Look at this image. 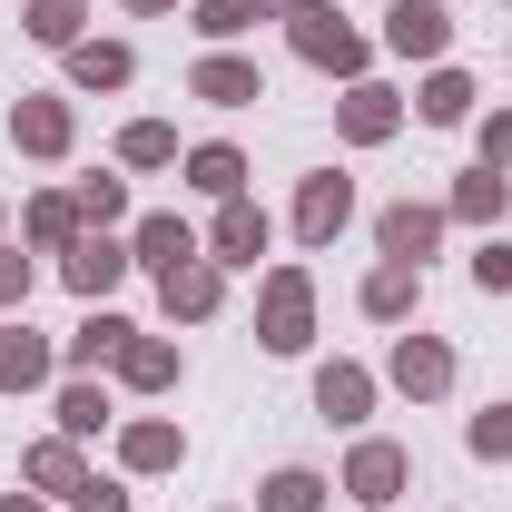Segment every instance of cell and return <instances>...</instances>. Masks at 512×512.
I'll return each instance as SVG.
<instances>
[{
	"label": "cell",
	"mask_w": 512,
	"mask_h": 512,
	"mask_svg": "<svg viewBox=\"0 0 512 512\" xmlns=\"http://www.w3.org/2000/svg\"><path fill=\"white\" fill-rule=\"evenodd\" d=\"M296 50H306V60H325V69H355V60H365V40H355L335 10H296Z\"/></svg>",
	"instance_id": "6da1fadb"
},
{
	"label": "cell",
	"mask_w": 512,
	"mask_h": 512,
	"mask_svg": "<svg viewBox=\"0 0 512 512\" xmlns=\"http://www.w3.org/2000/svg\"><path fill=\"white\" fill-rule=\"evenodd\" d=\"M384 40H394V50H444V10H434V0H394Z\"/></svg>",
	"instance_id": "7a4b0ae2"
},
{
	"label": "cell",
	"mask_w": 512,
	"mask_h": 512,
	"mask_svg": "<svg viewBox=\"0 0 512 512\" xmlns=\"http://www.w3.org/2000/svg\"><path fill=\"white\" fill-rule=\"evenodd\" d=\"M345 207H355V197H345V178H306V207H296V227L325 247V237L345 227Z\"/></svg>",
	"instance_id": "3957f363"
},
{
	"label": "cell",
	"mask_w": 512,
	"mask_h": 512,
	"mask_svg": "<svg viewBox=\"0 0 512 512\" xmlns=\"http://www.w3.org/2000/svg\"><path fill=\"white\" fill-rule=\"evenodd\" d=\"M394 483H404V453H394V444L355 453V503H394Z\"/></svg>",
	"instance_id": "277c9868"
},
{
	"label": "cell",
	"mask_w": 512,
	"mask_h": 512,
	"mask_svg": "<svg viewBox=\"0 0 512 512\" xmlns=\"http://www.w3.org/2000/svg\"><path fill=\"white\" fill-rule=\"evenodd\" d=\"M266 345H276V355H286V345H306V286H296V276L266 296Z\"/></svg>",
	"instance_id": "5b68a950"
},
{
	"label": "cell",
	"mask_w": 512,
	"mask_h": 512,
	"mask_svg": "<svg viewBox=\"0 0 512 512\" xmlns=\"http://www.w3.org/2000/svg\"><path fill=\"white\" fill-rule=\"evenodd\" d=\"M138 256H148V266H158V276H178V266H188V227H178V217H148V227H138Z\"/></svg>",
	"instance_id": "8992f818"
},
{
	"label": "cell",
	"mask_w": 512,
	"mask_h": 512,
	"mask_svg": "<svg viewBox=\"0 0 512 512\" xmlns=\"http://www.w3.org/2000/svg\"><path fill=\"white\" fill-rule=\"evenodd\" d=\"M424 247H434V217H424V207H394V217H384V256H404V266H414Z\"/></svg>",
	"instance_id": "52a82bcc"
},
{
	"label": "cell",
	"mask_w": 512,
	"mask_h": 512,
	"mask_svg": "<svg viewBox=\"0 0 512 512\" xmlns=\"http://www.w3.org/2000/svg\"><path fill=\"white\" fill-rule=\"evenodd\" d=\"M197 99L237 109V99H256V69H237V60H207V69H197Z\"/></svg>",
	"instance_id": "ba28073f"
},
{
	"label": "cell",
	"mask_w": 512,
	"mask_h": 512,
	"mask_svg": "<svg viewBox=\"0 0 512 512\" xmlns=\"http://www.w3.org/2000/svg\"><path fill=\"white\" fill-rule=\"evenodd\" d=\"M188 178H197L207 197H237V178H247V168H237V148H197V158H188Z\"/></svg>",
	"instance_id": "9c48e42d"
},
{
	"label": "cell",
	"mask_w": 512,
	"mask_h": 512,
	"mask_svg": "<svg viewBox=\"0 0 512 512\" xmlns=\"http://www.w3.org/2000/svg\"><path fill=\"white\" fill-rule=\"evenodd\" d=\"M266 247V217H256V207H227V217H217V256H256Z\"/></svg>",
	"instance_id": "30bf717a"
},
{
	"label": "cell",
	"mask_w": 512,
	"mask_h": 512,
	"mask_svg": "<svg viewBox=\"0 0 512 512\" xmlns=\"http://www.w3.org/2000/svg\"><path fill=\"white\" fill-rule=\"evenodd\" d=\"M316 404L335 414V424H355V414H365V375H345V365H335V375L316 384Z\"/></svg>",
	"instance_id": "8fae6325"
},
{
	"label": "cell",
	"mask_w": 512,
	"mask_h": 512,
	"mask_svg": "<svg viewBox=\"0 0 512 512\" xmlns=\"http://www.w3.org/2000/svg\"><path fill=\"white\" fill-rule=\"evenodd\" d=\"M316 503H325L316 473H276V483H266V512H316Z\"/></svg>",
	"instance_id": "7c38bea8"
},
{
	"label": "cell",
	"mask_w": 512,
	"mask_h": 512,
	"mask_svg": "<svg viewBox=\"0 0 512 512\" xmlns=\"http://www.w3.org/2000/svg\"><path fill=\"white\" fill-rule=\"evenodd\" d=\"M266 10H276V0H207V20H197V30H217V40H227V30H256Z\"/></svg>",
	"instance_id": "4fadbf2b"
},
{
	"label": "cell",
	"mask_w": 512,
	"mask_h": 512,
	"mask_svg": "<svg viewBox=\"0 0 512 512\" xmlns=\"http://www.w3.org/2000/svg\"><path fill=\"white\" fill-rule=\"evenodd\" d=\"M109 276H119V247H79L69 256V286H79V296H99Z\"/></svg>",
	"instance_id": "5bb4252c"
},
{
	"label": "cell",
	"mask_w": 512,
	"mask_h": 512,
	"mask_svg": "<svg viewBox=\"0 0 512 512\" xmlns=\"http://www.w3.org/2000/svg\"><path fill=\"white\" fill-rule=\"evenodd\" d=\"M394 375L414 384V394H434V384H444V345H404V355H394Z\"/></svg>",
	"instance_id": "9a60e30c"
},
{
	"label": "cell",
	"mask_w": 512,
	"mask_h": 512,
	"mask_svg": "<svg viewBox=\"0 0 512 512\" xmlns=\"http://www.w3.org/2000/svg\"><path fill=\"white\" fill-rule=\"evenodd\" d=\"M168 306L207 316V306H217V276H207V266H178V276H168Z\"/></svg>",
	"instance_id": "2e32d148"
},
{
	"label": "cell",
	"mask_w": 512,
	"mask_h": 512,
	"mask_svg": "<svg viewBox=\"0 0 512 512\" xmlns=\"http://www.w3.org/2000/svg\"><path fill=\"white\" fill-rule=\"evenodd\" d=\"M69 69H79V89H119V79H128V50H79Z\"/></svg>",
	"instance_id": "e0dca14e"
},
{
	"label": "cell",
	"mask_w": 512,
	"mask_h": 512,
	"mask_svg": "<svg viewBox=\"0 0 512 512\" xmlns=\"http://www.w3.org/2000/svg\"><path fill=\"white\" fill-rule=\"evenodd\" d=\"M345 128H355V138H384V128H394L384 89H355V99H345Z\"/></svg>",
	"instance_id": "ac0fdd59"
},
{
	"label": "cell",
	"mask_w": 512,
	"mask_h": 512,
	"mask_svg": "<svg viewBox=\"0 0 512 512\" xmlns=\"http://www.w3.org/2000/svg\"><path fill=\"white\" fill-rule=\"evenodd\" d=\"M40 365H50V355H40L30 335H0V384H30Z\"/></svg>",
	"instance_id": "d6986e66"
},
{
	"label": "cell",
	"mask_w": 512,
	"mask_h": 512,
	"mask_svg": "<svg viewBox=\"0 0 512 512\" xmlns=\"http://www.w3.org/2000/svg\"><path fill=\"white\" fill-rule=\"evenodd\" d=\"M404 296H414V266H404V256H394V266H384L375 286H365V306H375V316H394V306H404Z\"/></svg>",
	"instance_id": "ffe728a7"
},
{
	"label": "cell",
	"mask_w": 512,
	"mask_h": 512,
	"mask_svg": "<svg viewBox=\"0 0 512 512\" xmlns=\"http://www.w3.org/2000/svg\"><path fill=\"white\" fill-rule=\"evenodd\" d=\"M119 345H128V325L99 316V325H79V345H69V355H79V365H99V355H119Z\"/></svg>",
	"instance_id": "44dd1931"
},
{
	"label": "cell",
	"mask_w": 512,
	"mask_h": 512,
	"mask_svg": "<svg viewBox=\"0 0 512 512\" xmlns=\"http://www.w3.org/2000/svg\"><path fill=\"white\" fill-rule=\"evenodd\" d=\"M99 414H109V404H99L89 384H69V394H60V424H69V434H99Z\"/></svg>",
	"instance_id": "7402d4cb"
},
{
	"label": "cell",
	"mask_w": 512,
	"mask_h": 512,
	"mask_svg": "<svg viewBox=\"0 0 512 512\" xmlns=\"http://www.w3.org/2000/svg\"><path fill=\"white\" fill-rule=\"evenodd\" d=\"M128 463H178V434H168V424H138V434H128Z\"/></svg>",
	"instance_id": "603a6c76"
},
{
	"label": "cell",
	"mask_w": 512,
	"mask_h": 512,
	"mask_svg": "<svg viewBox=\"0 0 512 512\" xmlns=\"http://www.w3.org/2000/svg\"><path fill=\"white\" fill-rule=\"evenodd\" d=\"M463 109H473V89H463V79H434V89H424V119H463Z\"/></svg>",
	"instance_id": "cb8c5ba5"
},
{
	"label": "cell",
	"mask_w": 512,
	"mask_h": 512,
	"mask_svg": "<svg viewBox=\"0 0 512 512\" xmlns=\"http://www.w3.org/2000/svg\"><path fill=\"white\" fill-rule=\"evenodd\" d=\"M30 30H40V40H69V30H79V0H40Z\"/></svg>",
	"instance_id": "d4e9b609"
},
{
	"label": "cell",
	"mask_w": 512,
	"mask_h": 512,
	"mask_svg": "<svg viewBox=\"0 0 512 512\" xmlns=\"http://www.w3.org/2000/svg\"><path fill=\"white\" fill-rule=\"evenodd\" d=\"M20 138H30V148H60L69 119H60V109H20Z\"/></svg>",
	"instance_id": "484cf974"
},
{
	"label": "cell",
	"mask_w": 512,
	"mask_h": 512,
	"mask_svg": "<svg viewBox=\"0 0 512 512\" xmlns=\"http://www.w3.org/2000/svg\"><path fill=\"white\" fill-rule=\"evenodd\" d=\"M128 375H138V384H168L178 365H168V345H128Z\"/></svg>",
	"instance_id": "4316f807"
},
{
	"label": "cell",
	"mask_w": 512,
	"mask_h": 512,
	"mask_svg": "<svg viewBox=\"0 0 512 512\" xmlns=\"http://www.w3.org/2000/svg\"><path fill=\"white\" fill-rule=\"evenodd\" d=\"M473 286H493V296H503V286H512V247H483V256H473Z\"/></svg>",
	"instance_id": "83f0119b"
},
{
	"label": "cell",
	"mask_w": 512,
	"mask_h": 512,
	"mask_svg": "<svg viewBox=\"0 0 512 512\" xmlns=\"http://www.w3.org/2000/svg\"><path fill=\"white\" fill-rule=\"evenodd\" d=\"M473 453H512V404H503V414H483V424H473Z\"/></svg>",
	"instance_id": "f1b7e54d"
},
{
	"label": "cell",
	"mask_w": 512,
	"mask_h": 512,
	"mask_svg": "<svg viewBox=\"0 0 512 512\" xmlns=\"http://www.w3.org/2000/svg\"><path fill=\"white\" fill-rule=\"evenodd\" d=\"M168 148H178V138H168V128H128V158H138V168H158V158H168Z\"/></svg>",
	"instance_id": "f546056e"
},
{
	"label": "cell",
	"mask_w": 512,
	"mask_h": 512,
	"mask_svg": "<svg viewBox=\"0 0 512 512\" xmlns=\"http://www.w3.org/2000/svg\"><path fill=\"white\" fill-rule=\"evenodd\" d=\"M503 207V178H463V217H493Z\"/></svg>",
	"instance_id": "4dcf8cb0"
},
{
	"label": "cell",
	"mask_w": 512,
	"mask_h": 512,
	"mask_svg": "<svg viewBox=\"0 0 512 512\" xmlns=\"http://www.w3.org/2000/svg\"><path fill=\"white\" fill-rule=\"evenodd\" d=\"M79 512H128V503H119V483H79Z\"/></svg>",
	"instance_id": "1f68e13d"
},
{
	"label": "cell",
	"mask_w": 512,
	"mask_h": 512,
	"mask_svg": "<svg viewBox=\"0 0 512 512\" xmlns=\"http://www.w3.org/2000/svg\"><path fill=\"white\" fill-rule=\"evenodd\" d=\"M138 10H168V0H138Z\"/></svg>",
	"instance_id": "d6a6232c"
},
{
	"label": "cell",
	"mask_w": 512,
	"mask_h": 512,
	"mask_svg": "<svg viewBox=\"0 0 512 512\" xmlns=\"http://www.w3.org/2000/svg\"><path fill=\"white\" fill-rule=\"evenodd\" d=\"M10 512H30V503H10Z\"/></svg>",
	"instance_id": "836d02e7"
}]
</instances>
